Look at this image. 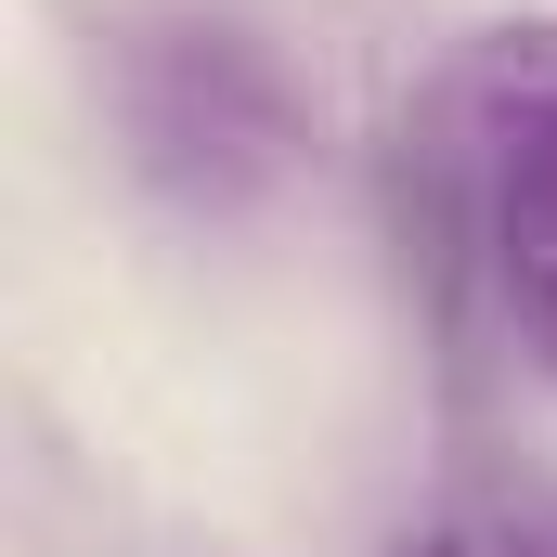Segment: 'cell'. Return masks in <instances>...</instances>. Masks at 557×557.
<instances>
[{
  "mask_svg": "<svg viewBox=\"0 0 557 557\" xmlns=\"http://www.w3.org/2000/svg\"><path fill=\"white\" fill-rule=\"evenodd\" d=\"M117 143L182 221H247L311 169V104L260 26L143 13L117 26Z\"/></svg>",
  "mask_w": 557,
  "mask_h": 557,
  "instance_id": "1",
  "label": "cell"
},
{
  "mask_svg": "<svg viewBox=\"0 0 557 557\" xmlns=\"http://www.w3.org/2000/svg\"><path fill=\"white\" fill-rule=\"evenodd\" d=\"M454 169H467V234L493 311L519 324V350L557 376V26L480 39L467 91H454Z\"/></svg>",
  "mask_w": 557,
  "mask_h": 557,
  "instance_id": "2",
  "label": "cell"
},
{
  "mask_svg": "<svg viewBox=\"0 0 557 557\" xmlns=\"http://www.w3.org/2000/svg\"><path fill=\"white\" fill-rule=\"evenodd\" d=\"M389 557H545V545H532L506 506H441V519H416Z\"/></svg>",
  "mask_w": 557,
  "mask_h": 557,
  "instance_id": "3",
  "label": "cell"
}]
</instances>
